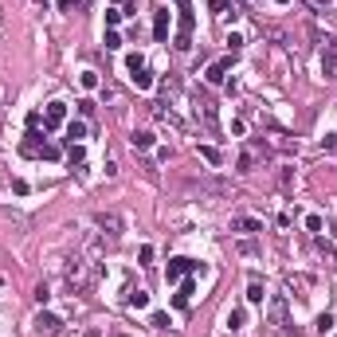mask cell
Returning <instances> with one entry per match:
<instances>
[{"label": "cell", "instance_id": "6da1fadb", "mask_svg": "<svg viewBox=\"0 0 337 337\" xmlns=\"http://www.w3.org/2000/svg\"><path fill=\"white\" fill-rule=\"evenodd\" d=\"M176 12H180V28H176V40H173V44L180 47V51H189V47H192V24H196V16H192L189 4H180Z\"/></svg>", "mask_w": 337, "mask_h": 337}, {"label": "cell", "instance_id": "7a4b0ae2", "mask_svg": "<svg viewBox=\"0 0 337 337\" xmlns=\"http://www.w3.org/2000/svg\"><path fill=\"white\" fill-rule=\"evenodd\" d=\"M259 157H263V161H267V149L259 145V141H255V145H251V149H243V153H239V161H235V169H239V173H251V169L259 165Z\"/></svg>", "mask_w": 337, "mask_h": 337}, {"label": "cell", "instance_id": "3957f363", "mask_svg": "<svg viewBox=\"0 0 337 337\" xmlns=\"http://www.w3.org/2000/svg\"><path fill=\"white\" fill-rule=\"evenodd\" d=\"M98 228H102V235L118 239V235H122V216H118V212H102V216H98Z\"/></svg>", "mask_w": 337, "mask_h": 337}, {"label": "cell", "instance_id": "277c9868", "mask_svg": "<svg viewBox=\"0 0 337 337\" xmlns=\"http://www.w3.org/2000/svg\"><path fill=\"white\" fill-rule=\"evenodd\" d=\"M63 118H67V106H63V102H47L44 130H55V126H63Z\"/></svg>", "mask_w": 337, "mask_h": 337}, {"label": "cell", "instance_id": "5b68a950", "mask_svg": "<svg viewBox=\"0 0 337 337\" xmlns=\"http://www.w3.org/2000/svg\"><path fill=\"white\" fill-rule=\"evenodd\" d=\"M322 74H325V79H337V44H325V51H322Z\"/></svg>", "mask_w": 337, "mask_h": 337}, {"label": "cell", "instance_id": "8992f818", "mask_svg": "<svg viewBox=\"0 0 337 337\" xmlns=\"http://www.w3.org/2000/svg\"><path fill=\"white\" fill-rule=\"evenodd\" d=\"M271 325H275V329H282V325H286V298H271Z\"/></svg>", "mask_w": 337, "mask_h": 337}, {"label": "cell", "instance_id": "52a82bcc", "mask_svg": "<svg viewBox=\"0 0 337 337\" xmlns=\"http://www.w3.org/2000/svg\"><path fill=\"white\" fill-rule=\"evenodd\" d=\"M35 329H40V333H47V337H55L59 329H63V322H59L55 314H40V318H35Z\"/></svg>", "mask_w": 337, "mask_h": 337}, {"label": "cell", "instance_id": "ba28073f", "mask_svg": "<svg viewBox=\"0 0 337 337\" xmlns=\"http://www.w3.org/2000/svg\"><path fill=\"white\" fill-rule=\"evenodd\" d=\"M153 35H157V40H169V8H157V16H153Z\"/></svg>", "mask_w": 337, "mask_h": 337}, {"label": "cell", "instance_id": "9c48e42d", "mask_svg": "<svg viewBox=\"0 0 337 337\" xmlns=\"http://www.w3.org/2000/svg\"><path fill=\"white\" fill-rule=\"evenodd\" d=\"M232 232H247V235H255V232H263V223L255 220V216H235V220H232Z\"/></svg>", "mask_w": 337, "mask_h": 337}, {"label": "cell", "instance_id": "30bf717a", "mask_svg": "<svg viewBox=\"0 0 337 337\" xmlns=\"http://www.w3.org/2000/svg\"><path fill=\"white\" fill-rule=\"evenodd\" d=\"M184 271H196V263H192V259H173V263H169V271H165V279L176 282L180 275H184Z\"/></svg>", "mask_w": 337, "mask_h": 337}, {"label": "cell", "instance_id": "8fae6325", "mask_svg": "<svg viewBox=\"0 0 337 337\" xmlns=\"http://www.w3.org/2000/svg\"><path fill=\"white\" fill-rule=\"evenodd\" d=\"M228 67H232V59H220V63H212V67H208V83H223V74H228Z\"/></svg>", "mask_w": 337, "mask_h": 337}, {"label": "cell", "instance_id": "7c38bea8", "mask_svg": "<svg viewBox=\"0 0 337 337\" xmlns=\"http://www.w3.org/2000/svg\"><path fill=\"white\" fill-rule=\"evenodd\" d=\"M200 114H204L208 130H216V102H212V98H208V94H200Z\"/></svg>", "mask_w": 337, "mask_h": 337}, {"label": "cell", "instance_id": "4fadbf2b", "mask_svg": "<svg viewBox=\"0 0 337 337\" xmlns=\"http://www.w3.org/2000/svg\"><path fill=\"white\" fill-rule=\"evenodd\" d=\"M192 294H196V286H192V282H184V286H180V290H176L173 306H176V310H184V306H189V298H192Z\"/></svg>", "mask_w": 337, "mask_h": 337}, {"label": "cell", "instance_id": "5bb4252c", "mask_svg": "<svg viewBox=\"0 0 337 337\" xmlns=\"http://www.w3.org/2000/svg\"><path fill=\"white\" fill-rule=\"evenodd\" d=\"M130 141H133V149H149V145H153V133H149V130H133Z\"/></svg>", "mask_w": 337, "mask_h": 337}, {"label": "cell", "instance_id": "9a60e30c", "mask_svg": "<svg viewBox=\"0 0 337 337\" xmlns=\"http://www.w3.org/2000/svg\"><path fill=\"white\" fill-rule=\"evenodd\" d=\"M67 137H71V145L79 137H87V122H67Z\"/></svg>", "mask_w": 337, "mask_h": 337}, {"label": "cell", "instance_id": "2e32d148", "mask_svg": "<svg viewBox=\"0 0 337 337\" xmlns=\"http://www.w3.org/2000/svg\"><path fill=\"white\" fill-rule=\"evenodd\" d=\"M200 157H204L208 165H220V161H223V153H220L216 145H200Z\"/></svg>", "mask_w": 337, "mask_h": 337}, {"label": "cell", "instance_id": "e0dca14e", "mask_svg": "<svg viewBox=\"0 0 337 337\" xmlns=\"http://www.w3.org/2000/svg\"><path fill=\"white\" fill-rule=\"evenodd\" d=\"M133 83H137L141 90H149V87H153V74H149V67H141V71H133Z\"/></svg>", "mask_w": 337, "mask_h": 337}, {"label": "cell", "instance_id": "ac0fdd59", "mask_svg": "<svg viewBox=\"0 0 337 337\" xmlns=\"http://www.w3.org/2000/svg\"><path fill=\"white\" fill-rule=\"evenodd\" d=\"M247 302H263V282L251 279V286H247Z\"/></svg>", "mask_w": 337, "mask_h": 337}, {"label": "cell", "instance_id": "d6986e66", "mask_svg": "<svg viewBox=\"0 0 337 337\" xmlns=\"http://www.w3.org/2000/svg\"><path fill=\"white\" fill-rule=\"evenodd\" d=\"M102 44H106V51H118V47H122V35H118V31H106Z\"/></svg>", "mask_w": 337, "mask_h": 337}, {"label": "cell", "instance_id": "ffe728a7", "mask_svg": "<svg viewBox=\"0 0 337 337\" xmlns=\"http://www.w3.org/2000/svg\"><path fill=\"white\" fill-rule=\"evenodd\" d=\"M130 302H133V306H149V294H145V290H133Z\"/></svg>", "mask_w": 337, "mask_h": 337}, {"label": "cell", "instance_id": "44dd1931", "mask_svg": "<svg viewBox=\"0 0 337 337\" xmlns=\"http://www.w3.org/2000/svg\"><path fill=\"white\" fill-rule=\"evenodd\" d=\"M126 67H130V74H133V71H141V67H145V59H141V55H130V59H126Z\"/></svg>", "mask_w": 337, "mask_h": 337}, {"label": "cell", "instance_id": "7402d4cb", "mask_svg": "<svg viewBox=\"0 0 337 337\" xmlns=\"http://www.w3.org/2000/svg\"><path fill=\"white\" fill-rule=\"evenodd\" d=\"M329 329H333V318H329V314H322V318H318V333H329Z\"/></svg>", "mask_w": 337, "mask_h": 337}, {"label": "cell", "instance_id": "603a6c76", "mask_svg": "<svg viewBox=\"0 0 337 337\" xmlns=\"http://www.w3.org/2000/svg\"><path fill=\"white\" fill-rule=\"evenodd\" d=\"M67 161H71V165H83V149L71 145V149H67Z\"/></svg>", "mask_w": 337, "mask_h": 337}, {"label": "cell", "instance_id": "cb8c5ba5", "mask_svg": "<svg viewBox=\"0 0 337 337\" xmlns=\"http://www.w3.org/2000/svg\"><path fill=\"white\" fill-rule=\"evenodd\" d=\"M83 87H87V90H94V87H98V74H94V71H87V74H83Z\"/></svg>", "mask_w": 337, "mask_h": 337}, {"label": "cell", "instance_id": "d4e9b609", "mask_svg": "<svg viewBox=\"0 0 337 337\" xmlns=\"http://www.w3.org/2000/svg\"><path fill=\"white\" fill-rule=\"evenodd\" d=\"M228 325H232V329H239V325H243V310H232V318H228Z\"/></svg>", "mask_w": 337, "mask_h": 337}, {"label": "cell", "instance_id": "484cf974", "mask_svg": "<svg viewBox=\"0 0 337 337\" xmlns=\"http://www.w3.org/2000/svg\"><path fill=\"white\" fill-rule=\"evenodd\" d=\"M279 184H282V189H290V184H294V173H290V169H282V173H279Z\"/></svg>", "mask_w": 337, "mask_h": 337}, {"label": "cell", "instance_id": "4316f807", "mask_svg": "<svg viewBox=\"0 0 337 337\" xmlns=\"http://www.w3.org/2000/svg\"><path fill=\"white\" fill-rule=\"evenodd\" d=\"M137 259H141V267H149V263H153V247H141V251H137Z\"/></svg>", "mask_w": 337, "mask_h": 337}, {"label": "cell", "instance_id": "83f0119b", "mask_svg": "<svg viewBox=\"0 0 337 337\" xmlns=\"http://www.w3.org/2000/svg\"><path fill=\"white\" fill-rule=\"evenodd\" d=\"M79 114L90 118V114H94V102H90V98H83V102H79Z\"/></svg>", "mask_w": 337, "mask_h": 337}, {"label": "cell", "instance_id": "f1b7e54d", "mask_svg": "<svg viewBox=\"0 0 337 337\" xmlns=\"http://www.w3.org/2000/svg\"><path fill=\"white\" fill-rule=\"evenodd\" d=\"M302 4H310L314 12H325V8H329V0H302Z\"/></svg>", "mask_w": 337, "mask_h": 337}, {"label": "cell", "instance_id": "f546056e", "mask_svg": "<svg viewBox=\"0 0 337 337\" xmlns=\"http://www.w3.org/2000/svg\"><path fill=\"white\" fill-rule=\"evenodd\" d=\"M153 325L157 329H169V314H153Z\"/></svg>", "mask_w": 337, "mask_h": 337}, {"label": "cell", "instance_id": "4dcf8cb0", "mask_svg": "<svg viewBox=\"0 0 337 337\" xmlns=\"http://www.w3.org/2000/svg\"><path fill=\"white\" fill-rule=\"evenodd\" d=\"M228 47H232V51H239V47H243V35H235V31H232V35H228Z\"/></svg>", "mask_w": 337, "mask_h": 337}, {"label": "cell", "instance_id": "1f68e13d", "mask_svg": "<svg viewBox=\"0 0 337 337\" xmlns=\"http://www.w3.org/2000/svg\"><path fill=\"white\" fill-rule=\"evenodd\" d=\"M40 157H47V161H55V157H59V145H44V153H40Z\"/></svg>", "mask_w": 337, "mask_h": 337}, {"label": "cell", "instance_id": "d6a6232c", "mask_svg": "<svg viewBox=\"0 0 337 337\" xmlns=\"http://www.w3.org/2000/svg\"><path fill=\"white\" fill-rule=\"evenodd\" d=\"M322 149H329V153L337 149V137H333V133H325V137H322Z\"/></svg>", "mask_w": 337, "mask_h": 337}, {"label": "cell", "instance_id": "836d02e7", "mask_svg": "<svg viewBox=\"0 0 337 337\" xmlns=\"http://www.w3.org/2000/svg\"><path fill=\"white\" fill-rule=\"evenodd\" d=\"M228 4L232 0H208V8H216V12H228Z\"/></svg>", "mask_w": 337, "mask_h": 337}, {"label": "cell", "instance_id": "e575fe53", "mask_svg": "<svg viewBox=\"0 0 337 337\" xmlns=\"http://www.w3.org/2000/svg\"><path fill=\"white\" fill-rule=\"evenodd\" d=\"M74 4H83V0H59V8H63V12H71Z\"/></svg>", "mask_w": 337, "mask_h": 337}, {"label": "cell", "instance_id": "d590c367", "mask_svg": "<svg viewBox=\"0 0 337 337\" xmlns=\"http://www.w3.org/2000/svg\"><path fill=\"white\" fill-rule=\"evenodd\" d=\"M275 4H286V0H275Z\"/></svg>", "mask_w": 337, "mask_h": 337}, {"label": "cell", "instance_id": "8d00e7d4", "mask_svg": "<svg viewBox=\"0 0 337 337\" xmlns=\"http://www.w3.org/2000/svg\"><path fill=\"white\" fill-rule=\"evenodd\" d=\"M118 4H122V0H118Z\"/></svg>", "mask_w": 337, "mask_h": 337}, {"label": "cell", "instance_id": "74e56055", "mask_svg": "<svg viewBox=\"0 0 337 337\" xmlns=\"http://www.w3.org/2000/svg\"><path fill=\"white\" fill-rule=\"evenodd\" d=\"M333 251H337V247H333Z\"/></svg>", "mask_w": 337, "mask_h": 337}]
</instances>
